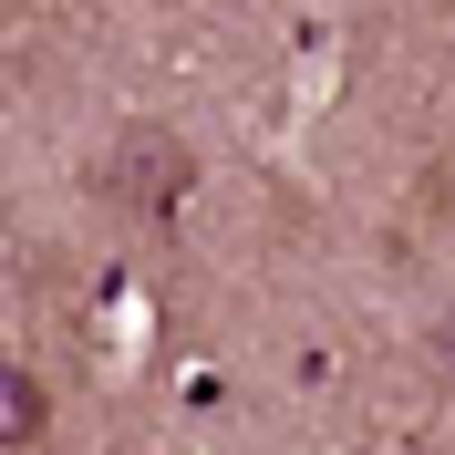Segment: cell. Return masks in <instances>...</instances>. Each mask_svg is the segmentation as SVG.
Segmentation results:
<instances>
[{"label":"cell","mask_w":455,"mask_h":455,"mask_svg":"<svg viewBox=\"0 0 455 455\" xmlns=\"http://www.w3.org/2000/svg\"><path fill=\"white\" fill-rule=\"evenodd\" d=\"M114 187H124L135 207H166L176 187H187V156H176L156 124H135V135H124V156H114Z\"/></svg>","instance_id":"obj_1"},{"label":"cell","mask_w":455,"mask_h":455,"mask_svg":"<svg viewBox=\"0 0 455 455\" xmlns=\"http://www.w3.org/2000/svg\"><path fill=\"white\" fill-rule=\"evenodd\" d=\"M0 435H11V445H31V435H42V383H31V372H11V383H0Z\"/></svg>","instance_id":"obj_2"}]
</instances>
